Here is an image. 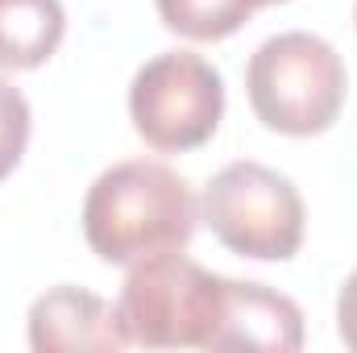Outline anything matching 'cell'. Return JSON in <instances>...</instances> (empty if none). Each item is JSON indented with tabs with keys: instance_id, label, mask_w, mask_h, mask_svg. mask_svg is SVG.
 <instances>
[{
	"instance_id": "cell-1",
	"label": "cell",
	"mask_w": 357,
	"mask_h": 353,
	"mask_svg": "<svg viewBox=\"0 0 357 353\" xmlns=\"http://www.w3.org/2000/svg\"><path fill=\"white\" fill-rule=\"evenodd\" d=\"M199 225L191 183L162 163H116L88 187L84 237L108 266H137L146 258L187 250Z\"/></svg>"
},
{
	"instance_id": "cell-2",
	"label": "cell",
	"mask_w": 357,
	"mask_h": 353,
	"mask_svg": "<svg viewBox=\"0 0 357 353\" xmlns=\"http://www.w3.org/2000/svg\"><path fill=\"white\" fill-rule=\"evenodd\" d=\"M245 91L254 117L287 137L324 133L345 104V63L316 33L266 38L245 67Z\"/></svg>"
},
{
	"instance_id": "cell-3",
	"label": "cell",
	"mask_w": 357,
	"mask_h": 353,
	"mask_svg": "<svg viewBox=\"0 0 357 353\" xmlns=\"http://www.w3.org/2000/svg\"><path fill=\"white\" fill-rule=\"evenodd\" d=\"M220 299V274L191 262L183 250L129 266L116 299V320L129 345L208 350Z\"/></svg>"
},
{
	"instance_id": "cell-4",
	"label": "cell",
	"mask_w": 357,
	"mask_h": 353,
	"mask_svg": "<svg viewBox=\"0 0 357 353\" xmlns=\"http://www.w3.org/2000/svg\"><path fill=\"white\" fill-rule=\"evenodd\" d=\"M199 220L225 250L254 262H287L303 246V200L295 183L250 158L208 179Z\"/></svg>"
},
{
	"instance_id": "cell-5",
	"label": "cell",
	"mask_w": 357,
	"mask_h": 353,
	"mask_svg": "<svg viewBox=\"0 0 357 353\" xmlns=\"http://www.w3.org/2000/svg\"><path fill=\"white\" fill-rule=\"evenodd\" d=\"M129 117L150 150L187 154L220 129L225 80L208 59L191 50H167L133 75Z\"/></svg>"
},
{
	"instance_id": "cell-6",
	"label": "cell",
	"mask_w": 357,
	"mask_h": 353,
	"mask_svg": "<svg viewBox=\"0 0 357 353\" xmlns=\"http://www.w3.org/2000/svg\"><path fill=\"white\" fill-rule=\"evenodd\" d=\"M303 345V312L282 291L262 283L220 278L216 320L208 350H245V353H295Z\"/></svg>"
},
{
	"instance_id": "cell-7",
	"label": "cell",
	"mask_w": 357,
	"mask_h": 353,
	"mask_svg": "<svg viewBox=\"0 0 357 353\" xmlns=\"http://www.w3.org/2000/svg\"><path fill=\"white\" fill-rule=\"evenodd\" d=\"M29 345L38 353H63V350L112 353L125 350L129 341L121 333V320H116L112 303H104L100 295L79 291V287H50L29 308Z\"/></svg>"
},
{
	"instance_id": "cell-8",
	"label": "cell",
	"mask_w": 357,
	"mask_h": 353,
	"mask_svg": "<svg viewBox=\"0 0 357 353\" xmlns=\"http://www.w3.org/2000/svg\"><path fill=\"white\" fill-rule=\"evenodd\" d=\"M67 33L59 0H0V71L42 67Z\"/></svg>"
},
{
	"instance_id": "cell-9",
	"label": "cell",
	"mask_w": 357,
	"mask_h": 353,
	"mask_svg": "<svg viewBox=\"0 0 357 353\" xmlns=\"http://www.w3.org/2000/svg\"><path fill=\"white\" fill-rule=\"evenodd\" d=\"M154 4L162 25L187 42H220L237 33L254 13L250 0H154Z\"/></svg>"
},
{
	"instance_id": "cell-10",
	"label": "cell",
	"mask_w": 357,
	"mask_h": 353,
	"mask_svg": "<svg viewBox=\"0 0 357 353\" xmlns=\"http://www.w3.org/2000/svg\"><path fill=\"white\" fill-rule=\"evenodd\" d=\"M25 146H29V100L21 96V88L0 80V183L17 171Z\"/></svg>"
},
{
	"instance_id": "cell-11",
	"label": "cell",
	"mask_w": 357,
	"mask_h": 353,
	"mask_svg": "<svg viewBox=\"0 0 357 353\" xmlns=\"http://www.w3.org/2000/svg\"><path fill=\"white\" fill-rule=\"evenodd\" d=\"M337 329H341V341L357 353V270L345 278V287L337 295Z\"/></svg>"
},
{
	"instance_id": "cell-12",
	"label": "cell",
	"mask_w": 357,
	"mask_h": 353,
	"mask_svg": "<svg viewBox=\"0 0 357 353\" xmlns=\"http://www.w3.org/2000/svg\"><path fill=\"white\" fill-rule=\"evenodd\" d=\"M254 8H262V4H282V0H250Z\"/></svg>"
}]
</instances>
